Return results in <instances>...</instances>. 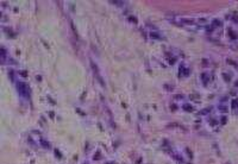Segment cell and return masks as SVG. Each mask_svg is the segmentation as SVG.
<instances>
[{"label":"cell","instance_id":"1","mask_svg":"<svg viewBox=\"0 0 238 164\" xmlns=\"http://www.w3.org/2000/svg\"><path fill=\"white\" fill-rule=\"evenodd\" d=\"M18 91H19V93H20L22 95L29 96V88L25 83H23V82L18 83Z\"/></svg>","mask_w":238,"mask_h":164}]
</instances>
